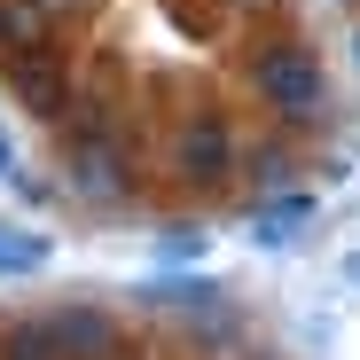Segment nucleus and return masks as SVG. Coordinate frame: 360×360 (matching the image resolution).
<instances>
[{
	"label": "nucleus",
	"instance_id": "20e7f679",
	"mask_svg": "<svg viewBox=\"0 0 360 360\" xmlns=\"http://www.w3.org/2000/svg\"><path fill=\"white\" fill-rule=\"evenodd\" d=\"M63 157H71V180H79V196H86V204L110 212V204H134V196H141L134 157L117 149L110 134H94V141H79V149H63Z\"/></svg>",
	"mask_w": 360,
	"mask_h": 360
},
{
	"label": "nucleus",
	"instance_id": "0eeeda50",
	"mask_svg": "<svg viewBox=\"0 0 360 360\" xmlns=\"http://www.w3.org/2000/svg\"><path fill=\"white\" fill-rule=\"evenodd\" d=\"M47 8H39V0H0V55H16V47H39L47 39Z\"/></svg>",
	"mask_w": 360,
	"mask_h": 360
},
{
	"label": "nucleus",
	"instance_id": "1a4fd4ad",
	"mask_svg": "<svg viewBox=\"0 0 360 360\" xmlns=\"http://www.w3.org/2000/svg\"><path fill=\"white\" fill-rule=\"evenodd\" d=\"M0 360H63V337H55V321H16L0 329Z\"/></svg>",
	"mask_w": 360,
	"mask_h": 360
},
{
	"label": "nucleus",
	"instance_id": "9d476101",
	"mask_svg": "<svg viewBox=\"0 0 360 360\" xmlns=\"http://www.w3.org/2000/svg\"><path fill=\"white\" fill-rule=\"evenodd\" d=\"M149 297H157V306H172V297H188V306H212L219 282H204V274H188V282H149Z\"/></svg>",
	"mask_w": 360,
	"mask_h": 360
},
{
	"label": "nucleus",
	"instance_id": "f03ea898",
	"mask_svg": "<svg viewBox=\"0 0 360 360\" xmlns=\"http://www.w3.org/2000/svg\"><path fill=\"white\" fill-rule=\"evenodd\" d=\"M165 157H172V180H188V188H204V196L243 172V141H235V126H227L219 110H188L172 126Z\"/></svg>",
	"mask_w": 360,
	"mask_h": 360
},
{
	"label": "nucleus",
	"instance_id": "6e6552de",
	"mask_svg": "<svg viewBox=\"0 0 360 360\" xmlns=\"http://www.w3.org/2000/svg\"><path fill=\"white\" fill-rule=\"evenodd\" d=\"M47 259H55L47 235H24L16 219H0V274H39Z\"/></svg>",
	"mask_w": 360,
	"mask_h": 360
},
{
	"label": "nucleus",
	"instance_id": "6ab92c4d",
	"mask_svg": "<svg viewBox=\"0 0 360 360\" xmlns=\"http://www.w3.org/2000/svg\"><path fill=\"white\" fill-rule=\"evenodd\" d=\"M117 360H126V352H117Z\"/></svg>",
	"mask_w": 360,
	"mask_h": 360
},
{
	"label": "nucleus",
	"instance_id": "7ed1b4c3",
	"mask_svg": "<svg viewBox=\"0 0 360 360\" xmlns=\"http://www.w3.org/2000/svg\"><path fill=\"white\" fill-rule=\"evenodd\" d=\"M0 79H8V94H16L32 117H47V126H63L71 102H79V86H71V71H63V55H55L47 39H39V47H16V55H0Z\"/></svg>",
	"mask_w": 360,
	"mask_h": 360
},
{
	"label": "nucleus",
	"instance_id": "2eb2a0df",
	"mask_svg": "<svg viewBox=\"0 0 360 360\" xmlns=\"http://www.w3.org/2000/svg\"><path fill=\"white\" fill-rule=\"evenodd\" d=\"M39 8H47V16H63V8H79V0H39Z\"/></svg>",
	"mask_w": 360,
	"mask_h": 360
},
{
	"label": "nucleus",
	"instance_id": "4468645a",
	"mask_svg": "<svg viewBox=\"0 0 360 360\" xmlns=\"http://www.w3.org/2000/svg\"><path fill=\"white\" fill-rule=\"evenodd\" d=\"M0 172H16V141L8 134H0Z\"/></svg>",
	"mask_w": 360,
	"mask_h": 360
},
{
	"label": "nucleus",
	"instance_id": "39448f33",
	"mask_svg": "<svg viewBox=\"0 0 360 360\" xmlns=\"http://www.w3.org/2000/svg\"><path fill=\"white\" fill-rule=\"evenodd\" d=\"M314 219H321V196H314V188H274L243 227H251V243L290 251V243H306V235H314Z\"/></svg>",
	"mask_w": 360,
	"mask_h": 360
},
{
	"label": "nucleus",
	"instance_id": "f3484780",
	"mask_svg": "<svg viewBox=\"0 0 360 360\" xmlns=\"http://www.w3.org/2000/svg\"><path fill=\"white\" fill-rule=\"evenodd\" d=\"M352 63H360V24H352Z\"/></svg>",
	"mask_w": 360,
	"mask_h": 360
},
{
	"label": "nucleus",
	"instance_id": "423d86ee",
	"mask_svg": "<svg viewBox=\"0 0 360 360\" xmlns=\"http://www.w3.org/2000/svg\"><path fill=\"white\" fill-rule=\"evenodd\" d=\"M55 321V337H63V360H117V321H110V306H94V297H71V306H55L47 314Z\"/></svg>",
	"mask_w": 360,
	"mask_h": 360
},
{
	"label": "nucleus",
	"instance_id": "f257e3e1",
	"mask_svg": "<svg viewBox=\"0 0 360 360\" xmlns=\"http://www.w3.org/2000/svg\"><path fill=\"white\" fill-rule=\"evenodd\" d=\"M243 79L259 86V102L282 117V126H321L329 117V71L314 63V47L306 39H259L243 55Z\"/></svg>",
	"mask_w": 360,
	"mask_h": 360
},
{
	"label": "nucleus",
	"instance_id": "ddd939ff",
	"mask_svg": "<svg viewBox=\"0 0 360 360\" xmlns=\"http://www.w3.org/2000/svg\"><path fill=\"white\" fill-rule=\"evenodd\" d=\"M337 266H345V282H360V243H352V251H345Z\"/></svg>",
	"mask_w": 360,
	"mask_h": 360
},
{
	"label": "nucleus",
	"instance_id": "a211bd4d",
	"mask_svg": "<svg viewBox=\"0 0 360 360\" xmlns=\"http://www.w3.org/2000/svg\"><path fill=\"white\" fill-rule=\"evenodd\" d=\"M337 8H360V0H337Z\"/></svg>",
	"mask_w": 360,
	"mask_h": 360
},
{
	"label": "nucleus",
	"instance_id": "f8f14e48",
	"mask_svg": "<svg viewBox=\"0 0 360 360\" xmlns=\"http://www.w3.org/2000/svg\"><path fill=\"white\" fill-rule=\"evenodd\" d=\"M251 172H259V180H282V141H259V157H251Z\"/></svg>",
	"mask_w": 360,
	"mask_h": 360
},
{
	"label": "nucleus",
	"instance_id": "9b49d317",
	"mask_svg": "<svg viewBox=\"0 0 360 360\" xmlns=\"http://www.w3.org/2000/svg\"><path fill=\"white\" fill-rule=\"evenodd\" d=\"M157 251H165V259H204V235H196V227H180V235H165Z\"/></svg>",
	"mask_w": 360,
	"mask_h": 360
},
{
	"label": "nucleus",
	"instance_id": "dca6fc26",
	"mask_svg": "<svg viewBox=\"0 0 360 360\" xmlns=\"http://www.w3.org/2000/svg\"><path fill=\"white\" fill-rule=\"evenodd\" d=\"M227 8H274V0H227Z\"/></svg>",
	"mask_w": 360,
	"mask_h": 360
}]
</instances>
